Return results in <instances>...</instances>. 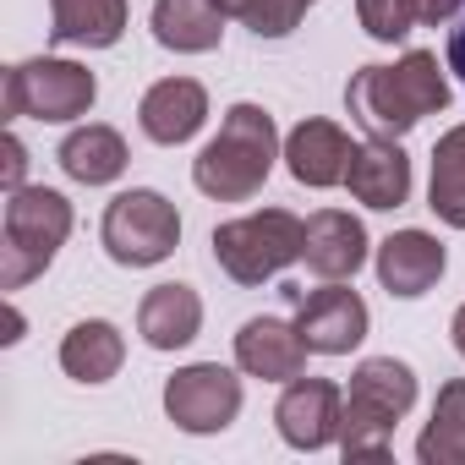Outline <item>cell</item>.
I'll return each instance as SVG.
<instances>
[{
	"instance_id": "3",
	"label": "cell",
	"mask_w": 465,
	"mask_h": 465,
	"mask_svg": "<svg viewBox=\"0 0 465 465\" xmlns=\"http://www.w3.org/2000/svg\"><path fill=\"white\" fill-rule=\"evenodd\" d=\"M411 405H416V372L394 356H367L351 372V389H345L340 454L345 460H389L394 427Z\"/></svg>"
},
{
	"instance_id": "20",
	"label": "cell",
	"mask_w": 465,
	"mask_h": 465,
	"mask_svg": "<svg viewBox=\"0 0 465 465\" xmlns=\"http://www.w3.org/2000/svg\"><path fill=\"white\" fill-rule=\"evenodd\" d=\"M126 23H132L126 0H50V39L55 45L110 50V45H121Z\"/></svg>"
},
{
	"instance_id": "23",
	"label": "cell",
	"mask_w": 465,
	"mask_h": 465,
	"mask_svg": "<svg viewBox=\"0 0 465 465\" xmlns=\"http://www.w3.org/2000/svg\"><path fill=\"white\" fill-rule=\"evenodd\" d=\"M427 208L449 224L465 230V126H449L432 148V181H427Z\"/></svg>"
},
{
	"instance_id": "11",
	"label": "cell",
	"mask_w": 465,
	"mask_h": 465,
	"mask_svg": "<svg viewBox=\"0 0 465 465\" xmlns=\"http://www.w3.org/2000/svg\"><path fill=\"white\" fill-rule=\"evenodd\" d=\"M372 263H378V285H383L389 296L416 302V296H427V291L443 280L449 252H443L438 236H427V230H394V236L378 242V258H372Z\"/></svg>"
},
{
	"instance_id": "2",
	"label": "cell",
	"mask_w": 465,
	"mask_h": 465,
	"mask_svg": "<svg viewBox=\"0 0 465 465\" xmlns=\"http://www.w3.org/2000/svg\"><path fill=\"white\" fill-rule=\"evenodd\" d=\"M345 110L367 126V137H405L427 115L449 110V77L432 50H411L394 66H361L345 88Z\"/></svg>"
},
{
	"instance_id": "8",
	"label": "cell",
	"mask_w": 465,
	"mask_h": 465,
	"mask_svg": "<svg viewBox=\"0 0 465 465\" xmlns=\"http://www.w3.org/2000/svg\"><path fill=\"white\" fill-rule=\"evenodd\" d=\"M164 416L192 438L224 432L242 416V378L219 361H192L175 378H164Z\"/></svg>"
},
{
	"instance_id": "5",
	"label": "cell",
	"mask_w": 465,
	"mask_h": 465,
	"mask_svg": "<svg viewBox=\"0 0 465 465\" xmlns=\"http://www.w3.org/2000/svg\"><path fill=\"white\" fill-rule=\"evenodd\" d=\"M213 263L236 280V285H263L274 274H285L302 247H307V224L291 208H258L242 219L213 224Z\"/></svg>"
},
{
	"instance_id": "7",
	"label": "cell",
	"mask_w": 465,
	"mask_h": 465,
	"mask_svg": "<svg viewBox=\"0 0 465 465\" xmlns=\"http://www.w3.org/2000/svg\"><path fill=\"white\" fill-rule=\"evenodd\" d=\"M99 99V77L77 61H61V55H34V61H17L6 72V115H28V121H45V126H66V121H83Z\"/></svg>"
},
{
	"instance_id": "18",
	"label": "cell",
	"mask_w": 465,
	"mask_h": 465,
	"mask_svg": "<svg viewBox=\"0 0 465 465\" xmlns=\"http://www.w3.org/2000/svg\"><path fill=\"white\" fill-rule=\"evenodd\" d=\"M55 159H61V170H66L72 181H83V186H110V181H121L126 164H132L126 137H121L115 126H104V121H88V126L66 132V143L55 148Z\"/></svg>"
},
{
	"instance_id": "16",
	"label": "cell",
	"mask_w": 465,
	"mask_h": 465,
	"mask_svg": "<svg viewBox=\"0 0 465 465\" xmlns=\"http://www.w3.org/2000/svg\"><path fill=\"white\" fill-rule=\"evenodd\" d=\"M302 263L318 280H356L361 263H367V224L356 213H345V208H318L307 219Z\"/></svg>"
},
{
	"instance_id": "17",
	"label": "cell",
	"mask_w": 465,
	"mask_h": 465,
	"mask_svg": "<svg viewBox=\"0 0 465 465\" xmlns=\"http://www.w3.org/2000/svg\"><path fill=\"white\" fill-rule=\"evenodd\" d=\"M137 334L148 351H186L203 334V296L192 285H153L137 307Z\"/></svg>"
},
{
	"instance_id": "1",
	"label": "cell",
	"mask_w": 465,
	"mask_h": 465,
	"mask_svg": "<svg viewBox=\"0 0 465 465\" xmlns=\"http://www.w3.org/2000/svg\"><path fill=\"white\" fill-rule=\"evenodd\" d=\"M274 159H285L274 115L263 104H230L219 132L192 159V186L213 203H247L274 175Z\"/></svg>"
},
{
	"instance_id": "13",
	"label": "cell",
	"mask_w": 465,
	"mask_h": 465,
	"mask_svg": "<svg viewBox=\"0 0 465 465\" xmlns=\"http://www.w3.org/2000/svg\"><path fill=\"white\" fill-rule=\"evenodd\" d=\"M307 340H302V329L296 323H285V318H247L242 323V334H236V367L247 372V378H263V383H291V378H302L307 372Z\"/></svg>"
},
{
	"instance_id": "12",
	"label": "cell",
	"mask_w": 465,
	"mask_h": 465,
	"mask_svg": "<svg viewBox=\"0 0 465 465\" xmlns=\"http://www.w3.org/2000/svg\"><path fill=\"white\" fill-rule=\"evenodd\" d=\"M203 121H208V88H203L197 77H164V83H153V88L143 94V104H137V126H143V137L159 143V148L192 143V137L203 132Z\"/></svg>"
},
{
	"instance_id": "26",
	"label": "cell",
	"mask_w": 465,
	"mask_h": 465,
	"mask_svg": "<svg viewBox=\"0 0 465 465\" xmlns=\"http://www.w3.org/2000/svg\"><path fill=\"white\" fill-rule=\"evenodd\" d=\"M411 6H416V23L438 28V23H454L465 12V0H411Z\"/></svg>"
},
{
	"instance_id": "25",
	"label": "cell",
	"mask_w": 465,
	"mask_h": 465,
	"mask_svg": "<svg viewBox=\"0 0 465 465\" xmlns=\"http://www.w3.org/2000/svg\"><path fill=\"white\" fill-rule=\"evenodd\" d=\"M23 175H28V148H23V137H17V132H6V137H0V186L17 192V186H23Z\"/></svg>"
},
{
	"instance_id": "15",
	"label": "cell",
	"mask_w": 465,
	"mask_h": 465,
	"mask_svg": "<svg viewBox=\"0 0 465 465\" xmlns=\"http://www.w3.org/2000/svg\"><path fill=\"white\" fill-rule=\"evenodd\" d=\"M345 186H351V197L361 208H378V213L405 208V197H411V159H405L400 137H367V143H356Z\"/></svg>"
},
{
	"instance_id": "14",
	"label": "cell",
	"mask_w": 465,
	"mask_h": 465,
	"mask_svg": "<svg viewBox=\"0 0 465 465\" xmlns=\"http://www.w3.org/2000/svg\"><path fill=\"white\" fill-rule=\"evenodd\" d=\"M351 153L356 143L345 137V126L323 121V115H307L291 137H285V170L296 175V186H345V170H351Z\"/></svg>"
},
{
	"instance_id": "22",
	"label": "cell",
	"mask_w": 465,
	"mask_h": 465,
	"mask_svg": "<svg viewBox=\"0 0 465 465\" xmlns=\"http://www.w3.org/2000/svg\"><path fill=\"white\" fill-rule=\"evenodd\" d=\"M416 460L421 465H465V378H449L438 389L432 421L416 438Z\"/></svg>"
},
{
	"instance_id": "9",
	"label": "cell",
	"mask_w": 465,
	"mask_h": 465,
	"mask_svg": "<svg viewBox=\"0 0 465 465\" xmlns=\"http://www.w3.org/2000/svg\"><path fill=\"white\" fill-rule=\"evenodd\" d=\"M274 427L302 454H318V449L340 443V427H345V394H340V383L307 378V372L291 378L285 394H280V405H274Z\"/></svg>"
},
{
	"instance_id": "24",
	"label": "cell",
	"mask_w": 465,
	"mask_h": 465,
	"mask_svg": "<svg viewBox=\"0 0 465 465\" xmlns=\"http://www.w3.org/2000/svg\"><path fill=\"white\" fill-rule=\"evenodd\" d=\"M356 17H361L367 39H378V45H400L416 28V6H411V0H356Z\"/></svg>"
},
{
	"instance_id": "10",
	"label": "cell",
	"mask_w": 465,
	"mask_h": 465,
	"mask_svg": "<svg viewBox=\"0 0 465 465\" xmlns=\"http://www.w3.org/2000/svg\"><path fill=\"white\" fill-rule=\"evenodd\" d=\"M296 329H302V340H307L312 356H351V351L367 340L372 312H367V302H361L345 280H323V291L302 296Z\"/></svg>"
},
{
	"instance_id": "4",
	"label": "cell",
	"mask_w": 465,
	"mask_h": 465,
	"mask_svg": "<svg viewBox=\"0 0 465 465\" xmlns=\"http://www.w3.org/2000/svg\"><path fill=\"white\" fill-rule=\"evenodd\" d=\"M72 236V203L55 186H17L0 213V291L39 280Z\"/></svg>"
},
{
	"instance_id": "29",
	"label": "cell",
	"mask_w": 465,
	"mask_h": 465,
	"mask_svg": "<svg viewBox=\"0 0 465 465\" xmlns=\"http://www.w3.org/2000/svg\"><path fill=\"white\" fill-rule=\"evenodd\" d=\"M449 334H454V351L465 356V302H460V312H454V323H449Z\"/></svg>"
},
{
	"instance_id": "30",
	"label": "cell",
	"mask_w": 465,
	"mask_h": 465,
	"mask_svg": "<svg viewBox=\"0 0 465 465\" xmlns=\"http://www.w3.org/2000/svg\"><path fill=\"white\" fill-rule=\"evenodd\" d=\"M213 6H219L224 17H247V12H252V0H213Z\"/></svg>"
},
{
	"instance_id": "21",
	"label": "cell",
	"mask_w": 465,
	"mask_h": 465,
	"mask_svg": "<svg viewBox=\"0 0 465 465\" xmlns=\"http://www.w3.org/2000/svg\"><path fill=\"white\" fill-rule=\"evenodd\" d=\"M126 361V334L110 318H83L61 340V372L77 383H110Z\"/></svg>"
},
{
	"instance_id": "19",
	"label": "cell",
	"mask_w": 465,
	"mask_h": 465,
	"mask_svg": "<svg viewBox=\"0 0 465 465\" xmlns=\"http://www.w3.org/2000/svg\"><path fill=\"white\" fill-rule=\"evenodd\" d=\"M159 50L175 55H208L224 39V12L213 0H153V17H148Z\"/></svg>"
},
{
	"instance_id": "27",
	"label": "cell",
	"mask_w": 465,
	"mask_h": 465,
	"mask_svg": "<svg viewBox=\"0 0 465 465\" xmlns=\"http://www.w3.org/2000/svg\"><path fill=\"white\" fill-rule=\"evenodd\" d=\"M449 72L465 83V17H460V28L449 34Z\"/></svg>"
},
{
	"instance_id": "31",
	"label": "cell",
	"mask_w": 465,
	"mask_h": 465,
	"mask_svg": "<svg viewBox=\"0 0 465 465\" xmlns=\"http://www.w3.org/2000/svg\"><path fill=\"white\" fill-rule=\"evenodd\" d=\"M307 6H318V0H307Z\"/></svg>"
},
{
	"instance_id": "28",
	"label": "cell",
	"mask_w": 465,
	"mask_h": 465,
	"mask_svg": "<svg viewBox=\"0 0 465 465\" xmlns=\"http://www.w3.org/2000/svg\"><path fill=\"white\" fill-rule=\"evenodd\" d=\"M0 340H6V345H17V340H23V312H17V307L6 312V334H0Z\"/></svg>"
},
{
	"instance_id": "6",
	"label": "cell",
	"mask_w": 465,
	"mask_h": 465,
	"mask_svg": "<svg viewBox=\"0 0 465 465\" xmlns=\"http://www.w3.org/2000/svg\"><path fill=\"white\" fill-rule=\"evenodd\" d=\"M99 242L110 252V263L121 269H153L181 247V213L164 192L153 186H132L115 192L104 219H99Z\"/></svg>"
}]
</instances>
